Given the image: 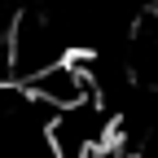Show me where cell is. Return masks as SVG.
I'll return each instance as SVG.
<instances>
[{
    "label": "cell",
    "instance_id": "2",
    "mask_svg": "<svg viewBox=\"0 0 158 158\" xmlns=\"http://www.w3.org/2000/svg\"><path fill=\"white\" fill-rule=\"evenodd\" d=\"M154 13H158V0H154Z\"/></svg>",
    "mask_w": 158,
    "mask_h": 158
},
{
    "label": "cell",
    "instance_id": "1",
    "mask_svg": "<svg viewBox=\"0 0 158 158\" xmlns=\"http://www.w3.org/2000/svg\"><path fill=\"white\" fill-rule=\"evenodd\" d=\"M27 97H35L40 106H48L53 114L62 110H75L84 101H97V79H92V66L88 62H75V57H66V62H57L48 70H40L27 79Z\"/></svg>",
    "mask_w": 158,
    "mask_h": 158
}]
</instances>
